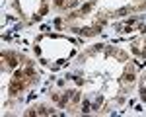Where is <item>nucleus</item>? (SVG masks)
<instances>
[{
    "instance_id": "20e7f679",
    "label": "nucleus",
    "mask_w": 146,
    "mask_h": 117,
    "mask_svg": "<svg viewBox=\"0 0 146 117\" xmlns=\"http://www.w3.org/2000/svg\"><path fill=\"white\" fill-rule=\"evenodd\" d=\"M37 80V72H35L33 62L29 60H23L22 68H18L14 72V76L10 78V84H8V94L10 96H20L23 94L33 82Z\"/></svg>"
},
{
    "instance_id": "6e6552de",
    "label": "nucleus",
    "mask_w": 146,
    "mask_h": 117,
    "mask_svg": "<svg viewBox=\"0 0 146 117\" xmlns=\"http://www.w3.org/2000/svg\"><path fill=\"white\" fill-rule=\"evenodd\" d=\"M131 51H133V55H135L136 58H146V35L138 37L136 41H133Z\"/></svg>"
},
{
    "instance_id": "f257e3e1",
    "label": "nucleus",
    "mask_w": 146,
    "mask_h": 117,
    "mask_svg": "<svg viewBox=\"0 0 146 117\" xmlns=\"http://www.w3.org/2000/svg\"><path fill=\"white\" fill-rule=\"evenodd\" d=\"M105 23H107V18H103L100 12L92 6V2H88L80 10H74L72 14L64 16L62 20H56V27L90 37V35L100 33L105 27Z\"/></svg>"
},
{
    "instance_id": "9d476101",
    "label": "nucleus",
    "mask_w": 146,
    "mask_h": 117,
    "mask_svg": "<svg viewBox=\"0 0 146 117\" xmlns=\"http://www.w3.org/2000/svg\"><path fill=\"white\" fill-rule=\"evenodd\" d=\"M55 111L53 109H47V107H33L27 111V115H53Z\"/></svg>"
},
{
    "instance_id": "39448f33",
    "label": "nucleus",
    "mask_w": 146,
    "mask_h": 117,
    "mask_svg": "<svg viewBox=\"0 0 146 117\" xmlns=\"http://www.w3.org/2000/svg\"><path fill=\"white\" fill-rule=\"evenodd\" d=\"M14 6L27 22H37L47 14V0H16Z\"/></svg>"
},
{
    "instance_id": "f03ea898",
    "label": "nucleus",
    "mask_w": 146,
    "mask_h": 117,
    "mask_svg": "<svg viewBox=\"0 0 146 117\" xmlns=\"http://www.w3.org/2000/svg\"><path fill=\"white\" fill-rule=\"evenodd\" d=\"M74 47L76 45L72 41H68L66 37L45 33V35H41V37H37V41H35V53H37V57L41 58L43 64L58 66L66 58L72 57Z\"/></svg>"
},
{
    "instance_id": "423d86ee",
    "label": "nucleus",
    "mask_w": 146,
    "mask_h": 117,
    "mask_svg": "<svg viewBox=\"0 0 146 117\" xmlns=\"http://www.w3.org/2000/svg\"><path fill=\"white\" fill-rule=\"evenodd\" d=\"M146 25V20L142 18H135V16H127L119 23H115L117 33H131V31H142Z\"/></svg>"
},
{
    "instance_id": "7ed1b4c3",
    "label": "nucleus",
    "mask_w": 146,
    "mask_h": 117,
    "mask_svg": "<svg viewBox=\"0 0 146 117\" xmlns=\"http://www.w3.org/2000/svg\"><path fill=\"white\" fill-rule=\"evenodd\" d=\"M92 6L109 20L111 16L127 18L131 14L146 10V0H92Z\"/></svg>"
},
{
    "instance_id": "1a4fd4ad",
    "label": "nucleus",
    "mask_w": 146,
    "mask_h": 117,
    "mask_svg": "<svg viewBox=\"0 0 146 117\" xmlns=\"http://www.w3.org/2000/svg\"><path fill=\"white\" fill-rule=\"evenodd\" d=\"M80 2H82V0H55L53 4H55V10L56 12H68V10L78 8Z\"/></svg>"
},
{
    "instance_id": "0eeeda50",
    "label": "nucleus",
    "mask_w": 146,
    "mask_h": 117,
    "mask_svg": "<svg viewBox=\"0 0 146 117\" xmlns=\"http://www.w3.org/2000/svg\"><path fill=\"white\" fill-rule=\"evenodd\" d=\"M18 62H20V57H18L16 53H12V51H4V53H2V70H4V72L16 68Z\"/></svg>"
}]
</instances>
